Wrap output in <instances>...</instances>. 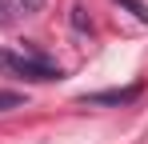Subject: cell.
I'll return each instance as SVG.
<instances>
[{"label": "cell", "instance_id": "6da1fadb", "mask_svg": "<svg viewBox=\"0 0 148 144\" xmlns=\"http://www.w3.org/2000/svg\"><path fill=\"white\" fill-rule=\"evenodd\" d=\"M0 68L12 72V76H20L28 84H52V80H60V68H52L44 60H36V56H12V52H0Z\"/></svg>", "mask_w": 148, "mask_h": 144}, {"label": "cell", "instance_id": "7a4b0ae2", "mask_svg": "<svg viewBox=\"0 0 148 144\" xmlns=\"http://www.w3.org/2000/svg\"><path fill=\"white\" fill-rule=\"evenodd\" d=\"M140 84H128V88H108V92H84L80 96V104H132V100H140Z\"/></svg>", "mask_w": 148, "mask_h": 144}, {"label": "cell", "instance_id": "3957f363", "mask_svg": "<svg viewBox=\"0 0 148 144\" xmlns=\"http://www.w3.org/2000/svg\"><path fill=\"white\" fill-rule=\"evenodd\" d=\"M116 4H124V8H128L140 24H148V4H144V0H116Z\"/></svg>", "mask_w": 148, "mask_h": 144}, {"label": "cell", "instance_id": "277c9868", "mask_svg": "<svg viewBox=\"0 0 148 144\" xmlns=\"http://www.w3.org/2000/svg\"><path fill=\"white\" fill-rule=\"evenodd\" d=\"M12 4H16V8H20L24 16H36V12L44 8V0H12Z\"/></svg>", "mask_w": 148, "mask_h": 144}, {"label": "cell", "instance_id": "5b68a950", "mask_svg": "<svg viewBox=\"0 0 148 144\" xmlns=\"http://www.w3.org/2000/svg\"><path fill=\"white\" fill-rule=\"evenodd\" d=\"M20 104H24L20 92H0V112H4V108H20Z\"/></svg>", "mask_w": 148, "mask_h": 144}]
</instances>
